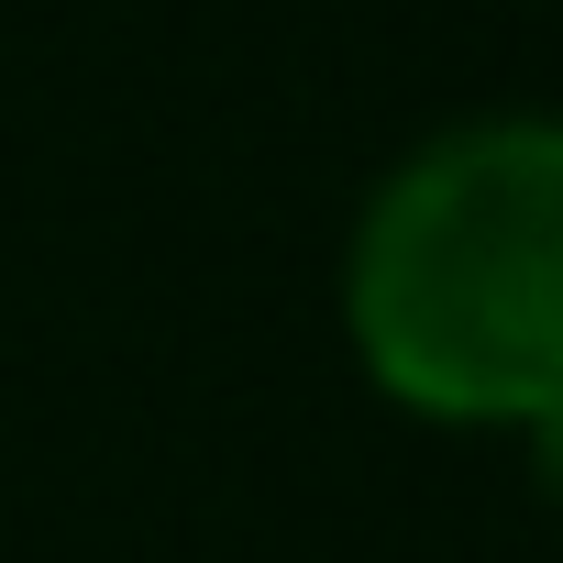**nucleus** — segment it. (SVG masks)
I'll return each mask as SVG.
<instances>
[{"instance_id": "1", "label": "nucleus", "mask_w": 563, "mask_h": 563, "mask_svg": "<svg viewBox=\"0 0 563 563\" xmlns=\"http://www.w3.org/2000/svg\"><path fill=\"white\" fill-rule=\"evenodd\" d=\"M343 343L376 398L442 431L563 409V111L442 122L365 188Z\"/></svg>"}, {"instance_id": "2", "label": "nucleus", "mask_w": 563, "mask_h": 563, "mask_svg": "<svg viewBox=\"0 0 563 563\" xmlns=\"http://www.w3.org/2000/svg\"><path fill=\"white\" fill-rule=\"evenodd\" d=\"M519 442H530V475H541V497H563V409H552V420H530Z\"/></svg>"}]
</instances>
